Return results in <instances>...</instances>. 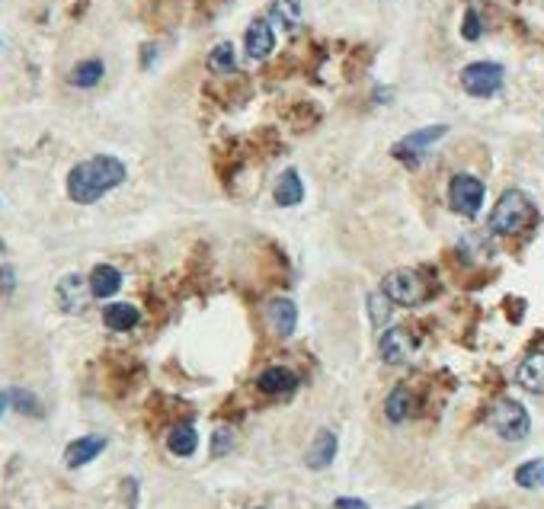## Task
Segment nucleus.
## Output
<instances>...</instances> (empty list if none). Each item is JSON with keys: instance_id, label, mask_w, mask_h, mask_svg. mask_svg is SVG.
<instances>
[{"instance_id": "12", "label": "nucleus", "mask_w": 544, "mask_h": 509, "mask_svg": "<svg viewBox=\"0 0 544 509\" xmlns=\"http://www.w3.org/2000/svg\"><path fill=\"white\" fill-rule=\"evenodd\" d=\"M516 381L525 391H531V395H544V352H529L519 362Z\"/></svg>"}, {"instance_id": "20", "label": "nucleus", "mask_w": 544, "mask_h": 509, "mask_svg": "<svg viewBox=\"0 0 544 509\" xmlns=\"http://www.w3.org/2000/svg\"><path fill=\"white\" fill-rule=\"evenodd\" d=\"M195 445H199V436H195V430L189 423L177 426V430H170V436H167V449H170L173 455H179V459H189V455L195 452Z\"/></svg>"}, {"instance_id": "1", "label": "nucleus", "mask_w": 544, "mask_h": 509, "mask_svg": "<svg viewBox=\"0 0 544 509\" xmlns=\"http://www.w3.org/2000/svg\"><path fill=\"white\" fill-rule=\"evenodd\" d=\"M125 183V164L119 158H100L80 160L71 173H68V195H71L77 205H90V202L103 199L109 189L122 186Z\"/></svg>"}, {"instance_id": "32", "label": "nucleus", "mask_w": 544, "mask_h": 509, "mask_svg": "<svg viewBox=\"0 0 544 509\" xmlns=\"http://www.w3.org/2000/svg\"><path fill=\"white\" fill-rule=\"evenodd\" d=\"M413 509H422V506H413Z\"/></svg>"}, {"instance_id": "13", "label": "nucleus", "mask_w": 544, "mask_h": 509, "mask_svg": "<svg viewBox=\"0 0 544 509\" xmlns=\"http://www.w3.org/2000/svg\"><path fill=\"white\" fill-rule=\"evenodd\" d=\"M266 317H269L272 331L286 340V337H292V333H295V323H298V308H295V302H288V298H276V302H269V308H266Z\"/></svg>"}, {"instance_id": "26", "label": "nucleus", "mask_w": 544, "mask_h": 509, "mask_svg": "<svg viewBox=\"0 0 544 509\" xmlns=\"http://www.w3.org/2000/svg\"><path fill=\"white\" fill-rule=\"evenodd\" d=\"M368 311H372V323H385L387 321V311H391V302H387V295L385 292H375L368 295Z\"/></svg>"}, {"instance_id": "6", "label": "nucleus", "mask_w": 544, "mask_h": 509, "mask_svg": "<svg viewBox=\"0 0 544 509\" xmlns=\"http://www.w3.org/2000/svg\"><path fill=\"white\" fill-rule=\"evenodd\" d=\"M381 292L387 295V302L391 304L413 308V304L422 302V279H420V273H413V269H394V273L385 276Z\"/></svg>"}, {"instance_id": "2", "label": "nucleus", "mask_w": 544, "mask_h": 509, "mask_svg": "<svg viewBox=\"0 0 544 509\" xmlns=\"http://www.w3.org/2000/svg\"><path fill=\"white\" fill-rule=\"evenodd\" d=\"M531 218H535V205L522 189H506L500 195V202L490 212V231L496 237H512L522 228H529Z\"/></svg>"}, {"instance_id": "22", "label": "nucleus", "mask_w": 544, "mask_h": 509, "mask_svg": "<svg viewBox=\"0 0 544 509\" xmlns=\"http://www.w3.org/2000/svg\"><path fill=\"white\" fill-rule=\"evenodd\" d=\"M269 20L272 23H279L282 29H298L301 23V7H298V0H276L269 7Z\"/></svg>"}, {"instance_id": "10", "label": "nucleus", "mask_w": 544, "mask_h": 509, "mask_svg": "<svg viewBox=\"0 0 544 509\" xmlns=\"http://www.w3.org/2000/svg\"><path fill=\"white\" fill-rule=\"evenodd\" d=\"M90 282H84L80 276H65V279L58 282V304H61V311H68V314H80V311L86 308V302H90Z\"/></svg>"}, {"instance_id": "16", "label": "nucleus", "mask_w": 544, "mask_h": 509, "mask_svg": "<svg viewBox=\"0 0 544 509\" xmlns=\"http://www.w3.org/2000/svg\"><path fill=\"white\" fill-rule=\"evenodd\" d=\"M272 199H276V205H282V208H292L304 199V183H301L298 170L282 173L279 183H276V189H272Z\"/></svg>"}, {"instance_id": "21", "label": "nucleus", "mask_w": 544, "mask_h": 509, "mask_svg": "<svg viewBox=\"0 0 544 509\" xmlns=\"http://www.w3.org/2000/svg\"><path fill=\"white\" fill-rule=\"evenodd\" d=\"M103 74H106V68H103L100 58H90V61H80V65L71 71V84L80 86V90H90V86L100 84Z\"/></svg>"}, {"instance_id": "23", "label": "nucleus", "mask_w": 544, "mask_h": 509, "mask_svg": "<svg viewBox=\"0 0 544 509\" xmlns=\"http://www.w3.org/2000/svg\"><path fill=\"white\" fill-rule=\"evenodd\" d=\"M516 484H519V487H525V490L544 487V461H541V459L525 461V465L516 471Z\"/></svg>"}, {"instance_id": "19", "label": "nucleus", "mask_w": 544, "mask_h": 509, "mask_svg": "<svg viewBox=\"0 0 544 509\" xmlns=\"http://www.w3.org/2000/svg\"><path fill=\"white\" fill-rule=\"evenodd\" d=\"M410 414H413V395L407 387H394L385 397V416L391 423H403V420H410Z\"/></svg>"}, {"instance_id": "11", "label": "nucleus", "mask_w": 544, "mask_h": 509, "mask_svg": "<svg viewBox=\"0 0 544 509\" xmlns=\"http://www.w3.org/2000/svg\"><path fill=\"white\" fill-rule=\"evenodd\" d=\"M337 449H340V442H337V436H333V432H330V430L317 432L314 442H311V449H308V455H304V465H308L311 471H323V468L333 465V459H337Z\"/></svg>"}, {"instance_id": "9", "label": "nucleus", "mask_w": 544, "mask_h": 509, "mask_svg": "<svg viewBox=\"0 0 544 509\" xmlns=\"http://www.w3.org/2000/svg\"><path fill=\"white\" fill-rule=\"evenodd\" d=\"M272 45H276V32H272V20L269 16H257V20L247 26L244 36V49L253 61H266L272 55Z\"/></svg>"}, {"instance_id": "29", "label": "nucleus", "mask_w": 544, "mask_h": 509, "mask_svg": "<svg viewBox=\"0 0 544 509\" xmlns=\"http://www.w3.org/2000/svg\"><path fill=\"white\" fill-rule=\"evenodd\" d=\"M337 509H372L368 503H362V500H352V496H340L337 503H333Z\"/></svg>"}, {"instance_id": "27", "label": "nucleus", "mask_w": 544, "mask_h": 509, "mask_svg": "<svg viewBox=\"0 0 544 509\" xmlns=\"http://www.w3.org/2000/svg\"><path fill=\"white\" fill-rule=\"evenodd\" d=\"M231 449H234V432H231L228 426H222V430L212 436V455L222 459V455H228Z\"/></svg>"}, {"instance_id": "31", "label": "nucleus", "mask_w": 544, "mask_h": 509, "mask_svg": "<svg viewBox=\"0 0 544 509\" xmlns=\"http://www.w3.org/2000/svg\"><path fill=\"white\" fill-rule=\"evenodd\" d=\"M7 407H10V391H0V416H4Z\"/></svg>"}, {"instance_id": "25", "label": "nucleus", "mask_w": 544, "mask_h": 509, "mask_svg": "<svg viewBox=\"0 0 544 509\" xmlns=\"http://www.w3.org/2000/svg\"><path fill=\"white\" fill-rule=\"evenodd\" d=\"M10 404H14L16 410H20V414H29V416H39L42 414V410H39V401L32 395H29V391H23V387H14V391H10Z\"/></svg>"}, {"instance_id": "18", "label": "nucleus", "mask_w": 544, "mask_h": 509, "mask_svg": "<svg viewBox=\"0 0 544 509\" xmlns=\"http://www.w3.org/2000/svg\"><path fill=\"white\" fill-rule=\"evenodd\" d=\"M138 308L135 304H125V302H119V304H109L106 311H103V323H106L109 331H115V333H125V331H131L138 323Z\"/></svg>"}, {"instance_id": "8", "label": "nucleus", "mask_w": 544, "mask_h": 509, "mask_svg": "<svg viewBox=\"0 0 544 509\" xmlns=\"http://www.w3.org/2000/svg\"><path fill=\"white\" fill-rule=\"evenodd\" d=\"M445 132H449L445 125H430V129L410 132L403 141L394 144V151H391V154H394V158H401V160H407V164H416V160L426 154V148H430V144H436Z\"/></svg>"}, {"instance_id": "30", "label": "nucleus", "mask_w": 544, "mask_h": 509, "mask_svg": "<svg viewBox=\"0 0 544 509\" xmlns=\"http://www.w3.org/2000/svg\"><path fill=\"white\" fill-rule=\"evenodd\" d=\"M0 282H4V292H10V288H14V273L4 269V273H0Z\"/></svg>"}, {"instance_id": "24", "label": "nucleus", "mask_w": 544, "mask_h": 509, "mask_svg": "<svg viewBox=\"0 0 544 509\" xmlns=\"http://www.w3.org/2000/svg\"><path fill=\"white\" fill-rule=\"evenodd\" d=\"M234 68H237V61H234V45H231V42H222L218 49H212V55H208V71L231 74Z\"/></svg>"}, {"instance_id": "4", "label": "nucleus", "mask_w": 544, "mask_h": 509, "mask_svg": "<svg viewBox=\"0 0 544 509\" xmlns=\"http://www.w3.org/2000/svg\"><path fill=\"white\" fill-rule=\"evenodd\" d=\"M484 195H487V189H484V183H480L477 177H471V173H455V177H451L449 205L455 215L474 218L480 212V205H484Z\"/></svg>"}, {"instance_id": "5", "label": "nucleus", "mask_w": 544, "mask_h": 509, "mask_svg": "<svg viewBox=\"0 0 544 509\" xmlns=\"http://www.w3.org/2000/svg\"><path fill=\"white\" fill-rule=\"evenodd\" d=\"M503 80H506V71H503V65H496V61H474V65H467L465 71H461L465 94L480 96V100H484V96H494L503 86Z\"/></svg>"}, {"instance_id": "17", "label": "nucleus", "mask_w": 544, "mask_h": 509, "mask_svg": "<svg viewBox=\"0 0 544 509\" xmlns=\"http://www.w3.org/2000/svg\"><path fill=\"white\" fill-rule=\"evenodd\" d=\"M295 385H298V378L286 366H272L259 375V391H266V395H288V391H295Z\"/></svg>"}, {"instance_id": "14", "label": "nucleus", "mask_w": 544, "mask_h": 509, "mask_svg": "<svg viewBox=\"0 0 544 509\" xmlns=\"http://www.w3.org/2000/svg\"><path fill=\"white\" fill-rule=\"evenodd\" d=\"M106 449V439L103 436H84V439H74L71 445L65 449V465L68 468H84L86 461H94L96 455Z\"/></svg>"}, {"instance_id": "28", "label": "nucleus", "mask_w": 544, "mask_h": 509, "mask_svg": "<svg viewBox=\"0 0 544 509\" xmlns=\"http://www.w3.org/2000/svg\"><path fill=\"white\" fill-rule=\"evenodd\" d=\"M465 39L467 42H474V39H480V16H477V10H467V16H465Z\"/></svg>"}, {"instance_id": "3", "label": "nucleus", "mask_w": 544, "mask_h": 509, "mask_svg": "<svg viewBox=\"0 0 544 509\" xmlns=\"http://www.w3.org/2000/svg\"><path fill=\"white\" fill-rule=\"evenodd\" d=\"M490 426H494L496 436L506 439V442H522L531 432V416L519 401L503 397V401H496L494 410H490Z\"/></svg>"}, {"instance_id": "15", "label": "nucleus", "mask_w": 544, "mask_h": 509, "mask_svg": "<svg viewBox=\"0 0 544 509\" xmlns=\"http://www.w3.org/2000/svg\"><path fill=\"white\" fill-rule=\"evenodd\" d=\"M119 288H122V273L115 266L109 263L94 266V273H90V292H94V298H113Z\"/></svg>"}, {"instance_id": "7", "label": "nucleus", "mask_w": 544, "mask_h": 509, "mask_svg": "<svg viewBox=\"0 0 544 509\" xmlns=\"http://www.w3.org/2000/svg\"><path fill=\"white\" fill-rule=\"evenodd\" d=\"M378 352H381V359H385L387 366H403V362H410V359H413V352H416L413 333H410L407 327H391V331L381 333Z\"/></svg>"}]
</instances>
